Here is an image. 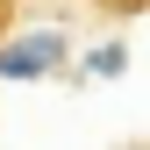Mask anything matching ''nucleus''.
<instances>
[{
	"mask_svg": "<svg viewBox=\"0 0 150 150\" xmlns=\"http://www.w3.org/2000/svg\"><path fill=\"white\" fill-rule=\"evenodd\" d=\"M79 7H93V14H115V22H129V14H150V0H79Z\"/></svg>",
	"mask_w": 150,
	"mask_h": 150,
	"instance_id": "1",
	"label": "nucleus"
},
{
	"mask_svg": "<svg viewBox=\"0 0 150 150\" xmlns=\"http://www.w3.org/2000/svg\"><path fill=\"white\" fill-rule=\"evenodd\" d=\"M0 29H7V0H0Z\"/></svg>",
	"mask_w": 150,
	"mask_h": 150,
	"instance_id": "2",
	"label": "nucleus"
}]
</instances>
